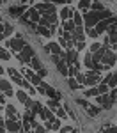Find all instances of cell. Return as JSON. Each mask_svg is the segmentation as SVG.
<instances>
[{
  "label": "cell",
  "mask_w": 117,
  "mask_h": 133,
  "mask_svg": "<svg viewBox=\"0 0 117 133\" xmlns=\"http://www.w3.org/2000/svg\"><path fill=\"white\" fill-rule=\"evenodd\" d=\"M21 75H25V78H27V80H29L32 85H37V87H39V85L43 83V78L37 75V73H34V69L23 68V69H21Z\"/></svg>",
  "instance_id": "6"
},
{
  "label": "cell",
  "mask_w": 117,
  "mask_h": 133,
  "mask_svg": "<svg viewBox=\"0 0 117 133\" xmlns=\"http://www.w3.org/2000/svg\"><path fill=\"white\" fill-rule=\"evenodd\" d=\"M59 130H60V133H71L74 128L73 126H62V128H59Z\"/></svg>",
  "instance_id": "45"
},
{
  "label": "cell",
  "mask_w": 117,
  "mask_h": 133,
  "mask_svg": "<svg viewBox=\"0 0 117 133\" xmlns=\"http://www.w3.org/2000/svg\"><path fill=\"white\" fill-rule=\"evenodd\" d=\"M74 80H76V82L80 83V85H84V80H85V75H84V73H80V71H78V73H76V75H74Z\"/></svg>",
  "instance_id": "41"
},
{
  "label": "cell",
  "mask_w": 117,
  "mask_h": 133,
  "mask_svg": "<svg viewBox=\"0 0 117 133\" xmlns=\"http://www.w3.org/2000/svg\"><path fill=\"white\" fill-rule=\"evenodd\" d=\"M36 30L41 34L43 37H52L53 34H55V30H52V29H48V27H44V25H39V27H36Z\"/></svg>",
  "instance_id": "23"
},
{
  "label": "cell",
  "mask_w": 117,
  "mask_h": 133,
  "mask_svg": "<svg viewBox=\"0 0 117 133\" xmlns=\"http://www.w3.org/2000/svg\"><path fill=\"white\" fill-rule=\"evenodd\" d=\"M103 4L101 2H98V0H92V4H91V11H103Z\"/></svg>",
  "instance_id": "37"
},
{
  "label": "cell",
  "mask_w": 117,
  "mask_h": 133,
  "mask_svg": "<svg viewBox=\"0 0 117 133\" xmlns=\"http://www.w3.org/2000/svg\"><path fill=\"white\" fill-rule=\"evenodd\" d=\"M27 133H34V131H30V130H29V131H27Z\"/></svg>",
  "instance_id": "55"
},
{
  "label": "cell",
  "mask_w": 117,
  "mask_h": 133,
  "mask_svg": "<svg viewBox=\"0 0 117 133\" xmlns=\"http://www.w3.org/2000/svg\"><path fill=\"white\" fill-rule=\"evenodd\" d=\"M11 133H23V130H20V131H11Z\"/></svg>",
  "instance_id": "53"
},
{
  "label": "cell",
  "mask_w": 117,
  "mask_h": 133,
  "mask_svg": "<svg viewBox=\"0 0 117 133\" xmlns=\"http://www.w3.org/2000/svg\"><path fill=\"white\" fill-rule=\"evenodd\" d=\"M94 99H96V103H98L99 107H103V108H106V110H108V108L112 107V103H114L108 94H98Z\"/></svg>",
  "instance_id": "13"
},
{
  "label": "cell",
  "mask_w": 117,
  "mask_h": 133,
  "mask_svg": "<svg viewBox=\"0 0 117 133\" xmlns=\"http://www.w3.org/2000/svg\"><path fill=\"white\" fill-rule=\"evenodd\" d=\"M98 94H99V91H98V87H91V89H87V91H85V96H87V98H96V96H98Z\"/></svg>",
  "instance_id": "32"
},
{
  "label": "cell",
  "mask_w": 117,
  "mask_h": 133,
  "mask_svg": "<svg viewBox=\"0 0 117 133\" xmlns=\"http://www.w3.org/2000/svg\"><path fill=\"white\" fill-rule=\"evenodd\" d=\"M4 39H5V37H4V34H0V41H4Z\"/></svg>",
  "instance_id": "52"
},
{
  "label": "cell",
  "mask_w": 117,
  "mask_h": 133,
  "mask_svg": "<svg viewBox=\"0 0 117 133\" xmlns=\"http://www.w3.org/2000/svg\"><path fill=\"white\" fill-rule=\"evenodd\" d=\"M73 34V39L74 41H85V30L84 27H74V30L71 32Z\"/></svg>",
  "instance_id": "21"
},
{
  "label": "cell",
  "mask_w": 117,
  "mask_h": 133,
  "mask_svg": "<svg viewBox=\"0 0 117 133\" xmlns=\"http://www.w3.org/2000/svg\"><path fill=\"white\" fill-rule=\"evenodd\" d=\"M41 18V14H39V11L36 9V7H30V9H27L23 12V16H21V20L25 21H30V23H37Z\"/></svg>",
  "instance_id": "7"
},
{
  "label": "cell",
  "mask_w": 117,
  "mask_h": 133,
  "mask_svg": "<svg viewBox=\"0 0 117 133\" xmlns=\"http://www.w3.org/2000/svg\"><path fill=\"white\" fill-rule=\"evenodd\" d=\"M110 16H114V14H112V11H108V9H103V11H87V12H84L85 29L94 27L99 20H105V18H110Z\"/></svg>",
  "instance_id": "1"
},
{
  "label": "cell",
  "mask_w": 117,
  "mask_h": 133,
  "mask_svg": "<svg viewBox=\"0 0 117 133\" xmlns=\"http://www.w3.org/2000/svg\"><path fill=\"white\" fill-rule=\"evenodd\" d=\"M71 16H73V9H69V7H64V9L60 11V18H62L64 21H66V20H71Z\"/></svg>",
  "instance_id": "29"
},
{
  "label": "cell",
  "mask_w": 117,
  "mask_h": 133,
  "mask_svg": "<svg viewBox=\"0 0 117 133\" xmlns=\"http://www.w3.org/2000/svg\"><path fill=\"white\" fill-rule=\"evenodd\" d=\"M4 73H5V69H2V66H0V76H2Z\"/></svg>",
  "instance_id": "49"
},
{
  "label": "cell",
  "mask_w": 117,
  "mask_h": 133,
  "mask_svg": "<svg viewBox=\"0 0 117 133\" xmlns=\"http://www.w3.org/2000/svg\"><path fill=\"white\" fill-rule=\"evenodd\" d=\"M76 103H78L80 107H84V108H85V112L89 114L91 117H96V115L99 114V107H94L92 103L85 101V99H76Z\"/></svg>",
  "instance_id": "9"
},
{
  "label": "cell",
  "mask_w": 117,
  "mask_h": 133,
  "mask_svg": "<svg viewBox=\"0 0 117 133\" xmlns=\"http://www.w3.org/2000/svg\"><path fill=\"white\" fill-rule=\"evenodd\" d=\"M0 59H2V61H9V59H11L9 51L4 50V48H0Z\"/></svg>",
  "instance_id": "40"
},
{
  "label": "cell",
  "mask_w": 117,
  "mask_h": 133,
  "mask_svg": "<svg viewBox=\"0 0 117 133\" xmlns=\"http://www.w3.org/2000/svg\"><path fill=\"white\" fill-rule=\"evenodd\" d=\"M12 32H14L12 25H9V23H4V32H2V34H4V37H9Z\"/></svg>",
  "instance_id": "33"
},
{
  "label": "cell",
  "mask_w": 117,
  "mask_h": 133,
  "mask_svg": "<svg viewBox=\"0 0 117 133\" xmlns=\"http://www.w3.org/2000/svg\"><path fill=\"white\" fill-rule=\"evenodd\" d=\"M48 108H50L53 114H57L59 117H66V115H67L66 110L59 105V99H48Z\"/></svg>",
  "instance_id": "11"
},
{
  "label": "cell",
  "mask_w": 117,
  "mask_h": 133,
  "mask_svg": "<svg viewBox=\"0 0 117 133\" xmlns=\"http://www.w3.org/2000/svg\"><path fill=\"white\" fill-rule=\"evenodd\" d=\"M91 4H92V0H80V4H78V11L87 12V11L91 9Z\"/></svg>",
  "instance_id": "27"
},
{
  "label": "cell",
  "mask_w": 117,
  "mask_h": 133,
  "mask_svg": "<svg viewBox=\"0 0 117 133\" xmlns=\"http://www.w3.org/2000/svg\"><path fill=\"white\" fill-rule=\"evenodd\" d=\"M44 133H48V131H44Z\"/></svg>",
  "instance_id": "59"
},
{
  "label": "cell",
  "mask_w": 117,
  "mask_h": 133,
  "mask_svg": "<svg viewBox=\"0 0 117 133\" xmlns=\"http://www.w3.org/2000/svg\"><path fill=\"white\" fill-rule=\"evenodd\" d=\"M4 126L7 128V131H20L21 130V123L20 121H12V119H7L5 123H4Z\"/></svg>",
  "instance_id": "16"
},
{
  "label": "cell",
  "mask_w": 117,
  "mask_h": 133,
  "mask_svg": "<svg viewBox=\"0 0 117 133\" xmlns=\"http://www.w3.org/2000/svg\"><path fill=\"white\" fill-rule=\"evenodd\" d=\"M25 44H27V43L23 41L21 37H12V39H7V43H5V46L12 51H21V48H23Z\"/></svg>",
  "instance_id": "10"
},
{
  "label": "cell",
  "mask_w": 117,
  "mask_h": 133,
  "mask_svg": "<svg viewBox=\"0 0 117 133\" xmlns=\"http://www.w3.org/2000/svg\"><path fill=\"white\" fill-rule=\"evenodd\" d=\"M74 46H76V50H84L85 48V41H74Z\"/></svg>",
  "instance_id": "46"
},
{
  "label": "cell",
  "mask_w": 117,
  "mask_h": 133,
  "mask_svg": "<svg viewBox=\"0 0 117 133\" xmlns=\"http://www.w3.org/2000/svg\"><path fill=\"white\" fill-rule=\"evenodd\" d=\"M0 91L4 92L5 96H12V87H11V83L7 80H4V78H0Z\"/></svg>",
  "instance_id": "20"
},
{
  "label": "cell",
  "mask_w": 117,
  "mask_h": 133,
  "mask_svg": "<svg viewBox=\"0 0 117 133\" xmlns=\"http://www.w3.org/2000/svg\"><path fill=\"white\" fill-rule=\"evenodd\" d=\"M60 57H62L64 61H66V64L69 66V64H78V50H66L60 53Z\"/></svg>",
  "instance_id": "8"
},
{
  "label": "cell",
  "mask_w": 117,
  "mask_h": 133,
  "mask_svg": "<svg viewBox=\"0 0 117 133\" xmlns=\"http://www.w3.org/2000/svg\"><path fill=\"white\" fill-rule=\"evenodd\" d=\"M67 85H69V89H71V91H78V89L82 87L80 83L74 80V76H69V78H67Z\"/></svg>",
  "instance_id": "30"
},
{
  "label": "cell",
  "mask_w": 117,
  "mask_h": 133,
  "mask_svg": "<svg viewBox=\"0 0 117 133\" xmlns=\"http://www.w3.org/2000/svg\"><path fill=\"white\" fill-rule=\"evenodd\" d=\"M41 108H43V105L39 101H32V105H30V108H29V110H30L32 114H36V115H39Z\"/></svg>",
  "instance_id": "31"
},
{
  "label": "cell",
  "mask_w": 117,
  "mask_h": 133,
  "mask_svg": "<svg viewBox=\"0 0 117 133\" xmlns=\"http://www.w3.org/2000/svg\"><path fill=\"white\" fill-rule=\"evenodd\" d=\"M112 48H115V50H117V43H115V44H112Z\"/></svg>",
  "instance_id": "54"
},
{
  "label": "cell",
  "mask_w": 117,
  "mask_h": 133,
  "mask_svg": "<svg viewBox=\"0 0 117 133\" xmlns=\"http://www.w3.org/2000/svg\"><path fill=\"white\" fill-rule=\"evenodd\" d=\"M36 53H34V48H32L30 44H25L23 48H21V51H18V55H16V59L21 62V64H29L30 62V59L34 57Z\"/></svg>",
  "instance_id": "4"
},
{
  "label": "cell",
  "mask_w": 117,
  "mask_h": 133,
  "mask_svg": "<svg viewBox=\"0 0 117 133\" xmlns=\"http://www.w3.org/2000/svg\"><path fill=\"white\" fill-rule=\"evenodd\" d=\"M23 2H29V0H23Z\"/></svg>",
  "instance_id": "58"
},
{
  "label": "cell",
  "mask_w": 117,
  "mask_h": 133,
  "mask_svg": "<svg viewBox=\"0 0 117 133\" xmlns=\"http://www.w3.org/2000/svg\"><path fill=\"white\" fill-rule=\"evenodd\" d=\"M101 80V73L96 71V69H89V71H85V80H84V85H91V87H94L98 85Z\"/></svg>",
  "instance_id": "5"
},
{
  "label": "cell",
  "mask_w": 117,
  "mask_h": 133,
  "mask_svg": "<svg viewBox=\"0 0 117 133\" xmlns=\"http://www.w3.org/2000/svg\"><path fill=\"white\" fill-rule=\"evenodd\" d=\"M5 73H9V76L12 78V82L16 83V85H20L21 89L29 91V94H36V89L32 87V83L29 82L27 78H23V76H20V75H18V71H16L14 68H7V69H5Z\"/></svg>",
  "instance_id": "2"
},
{
  "label": "cell",
  "mask_w": 117,
  "mask_h": 133,
  "mask_svg": "<svg viewBox=\"0 0 117 133\" xmlns=\"http://www.w3.org/2000/svg\"><path fill=\"white\" fill-rule=\"evenodd\" d=\"M5 114H7V119H12V121H20V114H18V110H16L12 105H7V107H5Z\"/></svg>",
  "instance_id": "19"
},
{
  "label": "cell",
  "mask_w": 117,
  "mask_h": 133,
  "mask_svg": "<svg viewBox=\"0 0 117 133\" xmlns=\"http://www.w3.org/2000/svg\"><path fill=\"white\" fill-rule=\"evenodd\" d=\"M43 2H52V4H67V0H43Z\"/></svg>",
  "instance_id": "47"
},
{
  "label": "cell",
  "mask_w": 117,
  "mask_h": 133,
  "mask_svg": "<svg viewBox=\"0 0 117 133\" xmlns=\"http://www.w3.org/2000/svg\"><path fill=\"white\" fill-rule=\"evenodd\" d=\"M46 128H48V130H59V128H60V121H59L57 117H53L50 121H46Z\"/></svg>",
  "instance_id": "26"
},
{
  "label": "cell",
  "mask_w": 117,
  "mask_h": 133,
  "mask_svg": "<svg viewBox=\"0 0 117 133\" xmlns=\"http://www.w3.org/2000/svg\"><path fill=\"white\" fill-rule=\"evenodd\" d=\"M85 32H87V36H91V37H94V39L98 37V36H99V34L96 32V29H94V27H89V29H87Z\"/></svg>",
  "instance_id": "43"
},
{
  "label": "cell",
  "mask_w": 117,
  "mask_h": 133,
  "mask_svg": "<svg viewBox=\"0 0 117 133\" xmlns=\"http://www.w3.org/2000/svg\"><path fill=\"white\" fill-rule=\"evenodd\" d=\"M16 98H18V101L20 103H23L27 108H30V105H32V99L29 98V94H25L23 91H18L16 92Z\"/></svg>",
  "instance_id": "18"
},
{
  "label": "cell",
  "mask_w": 117,
  "mask_h": 133,
  "mask_svg": "<svg viewBox=\"0 0 117 133\" xmlns=\"http://www.w3.org/2000/svg\"><path fill=\"white\" fill-rule=\"evenodd\" d=\"M103 82L108 83V87L115 89V87H117V73H108V75H106V78L103 80Z\"/></svg>",
  "instance_id": "22"
},
{
  "label": "cell",
  "mask_w": 117,
  "mask_h": 133,
  "mask_svg": "<svg viewBox=\"0 0 117 133\" xmlns=\"http://www.w3.org/2000/svg\"><path fill=\"white\" fill-rule=\"evenodd\" d=\"M69 2H73V0H67V4H69Z\"/></svg>",
  "instance_id": "57"
},
{
  "label": "cell",
  "mask_w": 117,
  "mask_h": 133,
  "mask_svg": "<svg viewBox=\"0 0 117 133\" xmlns=\"http://www.w3.org/2000/svg\"><path fill=\"white\" fill-rule=\"evenodd\" d=\"M9 12L12 14V16H20V14H23V12H25V9H23V7H11Z\"/></svg>",
  "instance_id": "39"
},
{
  "label": "cell",
  "mask_w": 117,
  "mask_h": 133,
  "mask_svg": "<svg viewBox=\"0 0 117 133\" xmlns=\"http://www.w3.org/2000/svg\"><path fill=\"white\" fill-rule=\"evenodd\" d=\"M96 87H98L99 94H106V92H108V83H106V82H99Z\"/></svg>",
  "instance_id": "36"
},
{
  "label": "cell",
  "mask_w": 117,
  "mask_h": 133,
  "mask_svg": "<svg viewBox=\"0 0 117 133\" xmlns=\"http://www.w3.org/2000/svg\"><path fill=\"white\" fill-rule=\"evenodd\" d=\"M57 21H59L57 12H43L41 18H39V25H44V27L55 30V29H57Z\"/></svg>",
  "instance_id": "3"
},
{
  "label": "cell",
  "mask_w": 117,
  "mask_h": 133,
  "mask_svg": "<svg viewBox=\"0 0 117 133\" xmlns=\"http://www.w3.org/2000/svg\"><path fill=\"white\" fill-rule=\"evenodd\" d=\"M74 27H76V25L73 23V20H66V21H64V30H66V32H73Z\"/></svg>",
  "instance_id": "34"
},
{
  "label": "cell",
  "mask_w": 117,
  "mask_h": 133,
  "mask_svg": "<svg viewBox=\"0 0 117 133\" xmlns=\"http://www.w3.org/2000/svg\"><path fill=\"white\" fill-rule=\"evenodd\" d=\"M39 115H41V119H44V121H50V119H53L55 115H53V112L48 108V107H43L41 112H39Z\"/></svg>",
  "instance_id": "24"
},
{
  "label": "cell",
  "mask_w": 117,
  "mask_h": 133,
  "mask_svg": "<svg viewBox=\"0 0 117 133\" xmlns=\"http://www.w3.org/2000/svg\"><path fill=\"white\" fill-rule=\"evenodd\" d=\"M36 9L39 11V14H43V12H55V4H52V2H41V4L36 5Z\"/></svg>",
  "instance_id": "15"
},
{
  "label": "cell",
  "mask_w": 117,
  "mask_h": 133,
  "mask_svg": "<svg viewBox=\"0 0 117 133\" xmlns=\"http://www.w3.org/2000/svg\"><path fill=\"white\" fill-rule=\"evenodd\" d=\"M0 126H4V119H2V117H0ZM4 128H5V126H4Z\"/></svg>",
  "instance_id": "51"
},
{
  "label": "cell",
  "mask_w": 117,
  "mask_h": 133,
  "mask_svg": "<svg viewBox=\"0 0 117 133\" xmlns=\"http://www.w3.org/2000/svg\"><path fill=\"white\" fill-rule=\"evenodd\" d=\"M59 44H60L62 48H66V50H71V46H73V43H71V41H66L64 37H60V39H59Z\"/></svg>",
  "instance_id": "38"
},
{
  "label": "cell",
  "mask_w": 117,
  "mask_h": 133,
  "mask_svg": "<svg viewBox=\"0 0 117 133\" xmlns=\"http://www.w3.org/2000/svg\"><path fill=\"white\" fill-rule=\"evenodd\" d=\"M44 50L48 51V53H52V55H60V53H62L59 43H48V44L44 46Z\"/></svg>",
  "instance_id": "17"
},
{
  "label": "cell",
  "mask_w": 117,
  "mask_h": 133,
  "mask_svg": "<svg viewBox=\"0 0 117 133\" xmlns=\"http://www.w3.org/2000/svg\"><path fill=\"white\" fill-rule=\"evenodd\" d=\"M0 133H5V128L4 126H0Z\"/></svg>",
  "instance_id": "50"
},
{
  "label": "cell",
  "mask_w": 117,
  "mask_h": 133,
  "mask_svg": "<svg viewBox=\"0 0 117 133\" xmlns=\"http://www.w3.org/2000/svg\"><path fill=\"white\" fill-rule=\"evenodd\" d=\"M71 20H73V23L76 25V27H82V25H84V16L80 14V11H76V12L73 11V16H71Z\"/></svg>",
  "instance_id": "25"
},
{
  "label": "cell",
  "mask_w": 117,
  "mask_h": 133,
  "mask_svg": "<svg viewBox=\"0 0 117 133\" xmlns=\"http://www.w3.org/2000/svg\"><path fill=\"white\" fill-rule=\"evenodd\" d=\"M115 62H117V53H114L112 50H106L105 53H103L101 64H105V66H108V68H112Z\"/></svg>",
  "instance_id": "12"
},
{
  "label": "cell",
  "mask_w": 117,
  "mask_h": 133,
  "mask_svg": "<svg viewBox=\"0 0 117 133\" xmlns=\"http://www.w3.org/2000/svg\"><path fill=\"white\" fill-rule=\"evenodd\" d=\"M41 87L44 89V94H46V96H48L50 99H60V94L55 91L52 85H48L46 82H43V83H41Z\"/></svg>",
  "instance_id": "14"
},
{
  "label": "cell",
  "mask_w": 117,
  "mask_h": 133,
  "mask_svg": "<svg viewBox=\"0 0 117 133\" xmlns=\"http://www.w3.org/2000/svg\"><path fill=\"white\" fill-rule=\"evenodd\" d=\"M84 64L87 66V68H89V69H92V66H94V61H92V53H87V55H85Z\"/></svg>",
  "instance_id": "35"
},
{
  "label": "cell",
  "mask_w": 117,
  "mask_h": 133,
  "mask_svg": "<svg viewBox=\"0 0 117 133\" xmlns=\"http://www.w3.org/2000/svg\"><path fill=\"white\" fill-rule=\"evenodd\" d=\"M103 133H117V126H112V124H108L103 128Z\"/></svg>",
  "instance_id": "42"
},
{
  "label": "cell",
  "mask_w": 117,
  "mask_h": 133,
  "mask_svg": "<svg viewBox=\"0 0 117 133\" xmlns=\"http://www.w3.org/2000/svg\"><path fill=\"white\" fill-rule=\"evenodd\" d=\"M4 103H5V94L0 91V105H4Z\"/></svg>",
  "instance_id": "48"
},
{
  "label": "cell",
  "mask_w": 117,
  "mask_h": 133,
  "mask_svg": "<svg viewBox=\"0 0 117 133\" xmlns=\"http://www.w3.org/2000/svg\"><path fill=\"white\" fill-rule=\"evenodd\" d=\"M30 64H32V68H34V71H41V69H43V62L39 61L36 55L30 59Z\"/></svg>",
  "instance_id": "28"
},
{
  "label": "cell",
  "mask_w": 117,
  "mask_h": 133,
  "mask_svg": "<svg viewBox=\"0 0 117 133\" xmlns=\"http://www.w3.org/2000/svg\"><path fill=\"white\" fill-rule=\"evenodd\" d=\"M99 48H101V43H92L91 44V53H96Z\"/></svg>",
  "instance_id": "44"
},
{
  "label": "cell",
  "mask_w": 117,
  "mask_h": 133,
  "mask_svg": "<svg viewBox=\"0 0 117 133\" xmlns=\"http://www.w3.org/2000/svg\"><path fill=\"white\" fill-rule=\"evenodd\" d=\"M71 133H76V130H73V131H71Z\"/></svg>",
  "instance_id": "56"
}]
</instances>
